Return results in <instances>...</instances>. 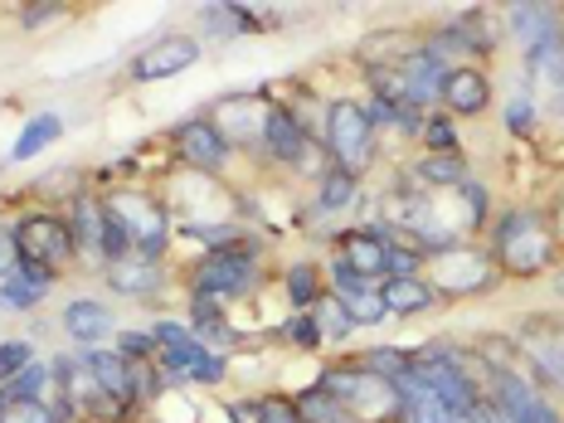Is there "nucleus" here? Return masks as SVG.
Returning a JSON list of instances; mask_svg holds the SVG:
<instances>
[{
  "label": "nucleus",
  "mask_w": 564,
  "mask_h": 423,
  "mask_svg": "<svg viewBox=\"0 0 564 423\" xmlns=\"http://www.w3.org/2000/svg\"><path fill=\"white\" fill-rule=\"evenodd\" d=\"M487 253L491 263H497L501 278H550L560 268V239L555 229H550V215L535 205H516L507 215L491 219L487 229Z\"/></svg>",
  "instance_id": "nucleus-1"
},
{
  "label": "nucleus",
  "mask_w": 564,
  "mask_h": 423,
  "mask_svg": "<svg viewBox=\"0 0 564 423\" xmlns=\"http://www.w3.org/2000/svg\"><path fill=\"white\" fill-rule=\"evenodd\" d=\"M102 209H108V263L127 253L156 258V263L166 258L175 239V219L161 195L137 191V185H117V191L102 195Z\"/></svg>",
  "instance_id": "nucleus-2"
},
{
  "label": "nucleus",
  "mask_w": 564,
  "mask_h": 423,
  "mask_svg": "<svg viewBox=\"0 0 564 423\" xmlns=\"http://www.w3.org/2000/svg\"><path fill=\"white\" fill-rule=\"evenodd\" d=\"M191 292L199 297H215V302H239V297H253L263 288V239L243 234V239L225 243V249H209L191 263Z\"/></svg>",
  "instance_id": "nucleus-3"
},
{
  "label": "nucleus",
  "mask_w": 564,
  "mask_h": 423,
  "mask_svg": "<svg viewBox=\"0 0 564 423\" xmlns=\"http://www.w3.org/2000/svg\"><path fill=\"white\" fill-rule=\"evenodd\" d=\"M151 336H156V346H161L156 370H161V380H166V390H181V384H205V390H215V384L229 380V356L205 346V340H195V332L185 322L161 316V322H151Z\"/></svg>",
  "instance_id": "nucleus-4"
},
{
  "label": "nucleus",
  "mask_w": 564,
  "mask_h": 423,
  "mask_svg": "<svg viewBox=\"0 0 564 423\" xmlns=\"http://www.w3.org/2000/svg\"><path fill=\"white\" fill-rule=\"evenodd\" d=\"M316 390H326L332 399L350 409L360 423H399V390L394 380L375 375L356 360H336V366H322L316 375Z\"/></svg>",
  "instance_id": "nucleus-5"
},
{
  "label": "nucleus",
  "mask_w": 564,
  "mask_h": 423,
  "mask_svg": "<svg viewBox=\"0 0 564 423\" xmlns=\"http://www.w3.org/2000/svg\"><path fill=\"white\" fill-rule=\"evenodd\" d=\"M423 278H429V288L438 292V302H457V297H487V292H497L501 278L497 263H491V253L481 249V243H453V249L443 253H429V263H423Z\"/></svg>",
  "instance_id": "nucleus-6"
},
{
  "label": "nucleus",
  "mask_w": 564,
  "mask_h": 423,
  "mask_svg": "<svg viewBox=\"0 0 564 423\" xmlns=\"http://www.w3.org/2000/svg\"><path fill=\"white\" fill-rule=\"evenodd\" d=\"M322 147H326V156H332L336 171H346V175H356L360 181V175L370 171L375 151H380V132H375L366 102L360 98H332L326 102Z\"/></svg>",
  "instance_id": "nucleus-7"
},
{
  "label": "nucleus",
  "mask_w": 564,
  "mask_h": 423,
  "mask_svg": "<svg viewBox=\"0 0 564 423\" xmlns=\"http://www.w3.org/2000/svg\"><path fill=\"white\" fill-rule=\"evenodd\" d=\"M15 249H20V263L50 268V273H64V268L78 258L68 219L54 215V209H30V215L15 219Z\"/></svg>",
  "instance_id": "nucleus-8"
},
{
  "label": "nucleus",
  "mask_w": 564,
  "mask_h": 423,
  "mask_svg": "<svg viewBox=\"0 0 564 423\" xmlns=\"http://www.w3.org/2000/svg\"><path fill=\"white\" fill-rule=\"evenodd\" d=\"M278 98H268V93H225V98H215L205 108V117L219 127V137L229 141L234 151L249 147L258 151V141H263V127H268V112H273Z\"/></svg>",
  "instance_id": "nucleus-9"
},
{
  "label": "nucleus",
  "mask_w": 564,
  "mask_h": 423,
  "mask_svg": "<svg viewBox=\"0 0 564 423\" xmlns=\"http://www.w3.org/2000/svg\"><path fill=\"white\" fill-rule=\"evenodd\" d=\"M521 84L535 98L540 117H555V122H564V40L521 50Z\"/></svg>",
  "instance_id": "nucleus-10"
},
{
  "label": "nucleus",
  "mask_w": 564,
  "mask_h": 423,
  "mask_svg": "<svg viewBox=\"0 0 564 423\" xmlns=\"http://www.w3.org/2000/svg\"><path fill=\"white\" fill-rule=\"evenodd\" d=\"M199 54H205V50H199L195 34L171 30V34H161V40H151L147 50L132 54V64H127V78H132V84H166V78L185 74V68H195Z\"/></svg>",
  "instance_id": "nucleus-11"
},
{
  "label": "nucleus",
  "mask_w": 564,
  "mask_h": 423,
  "mask_svg": "<svg viewBox=\"0 0 564 423\" xmlns=\"http://www.w3.org/2000/svg\"><path fill=\"white\" fill-rule=\"evenodd\" d=\"M171 156L181 161L185 171H199V175H219L229 166V156H234V147L225 137H219V127L209 122L205 112L191 117V122H181V127H171Z\"/></svg>",
  "instance_id": "nucleus-12"
},
{
  "label": "nucleus",
  "mask_w": 564,
  "mask_h": 423,
  "mask_svg": "<svg viewBox=\"0 0 564 423\" xmlns=\"http://www.w3.org/2000/svg\"><path fill=\"white\" fill-rule=\"evenodd\" d=\"M102 282L127 302H141V307H156L161 292H166V268L156 258H141V253H127L117 263L102 268Z\"/></svg>",
  "instance_id": "nucleus-13"
},
{
  "label": "nucleus",
  "mask_w": 564,
  "mask_h": 423,
  "mask_svg": "<svg viewBox=\"0 0 564 423\" xmlns=\"http://www.w3.org/2000/svg\"><path fill=\"white\" fill-rule=\"evenodd\" d=\"M438 108L448 117H481L497 108V84H491L487 68L477 64H453L448 68V84H443Z\"/></svg>",
  "instance_id": "nucleus-14"
},
{
  "label": "nucleus",
  "mask_w": 564,
  "mask_h": 423,
  "mask_svg": "<svg viewBox=\"0 0 564 423\" xmlns=\"http://www.w3.org/2000/svg\"><path fill=\"white\" fill-rule=\"evenodd\" d=\"M326 288L336 292L340 302H346V312L356 316V326H380L384 316V297H380V282H370L366 273H356V268H346L340 258L326 263Z\"/></svg>",
  "instance_id": "nucleus-15"
},
{
  "label": "nucleus",
  "mask_w": 564,
  "mask_h": 423,
  "mask_svg": "<svg viewBox=\"0 0 564 423\" xmlns=\"http://www.w3.org/2000/svg\"><path fill=\"white\" fill-rule=\"evenodd\" d=\"M390 249H394V239L384 229H370V225H360V229H340L336 234V253L346 268H356V273H366L370 282H384L390 278Z\"/></svg>",
  "instance_id": "nucleus-16"
},
{
  "label": "nucleus",
  "mask_w": 564,
  "mask_h": 423,
  "mask_svg": "<svg viewBox=\"0 0 564 423\" xmlns=\"http://www.w3.org/2000/svg\"><path fill=\"white\" fill-rule=\"evenodd\" d=\"M58 326H64V336L84 350H98L117 336V316L102 297H74L64 312H58Z\"/></svg>",
  "instance_id": "nucleus-17"
},
{
  "label": "nucleus",
  "mask_w": 564,
  "mask_h": 423,
  "mask_svg": "<svg viewBox=\"0 0 564 423\" xmlns=\"http://www.w3.org/2000/svg\"><path fill=\"white\" fill-rule=\"evenodd\" d=\"M68 234L78 243V258H93L98 268H108V209H102V195H78L68 199Z\"/></svg>",
  "instance_id": "nucleus-18"
},
{
  "label": "nucleus",
  "mask_w": 564,
  "mask_h": 423,
  "mask_svg": "<svg viewBox=\"0 0 564 423\" xmlns=\"http://www.w3.org/2000/svg\"><path fill=\"white\" fill-rule=\"evenodd\" d=\"M501 25L521 50H535V44H550V40H564V10L560 6H507L501 10Z\"/></svg>",
  "instance_id": "nucleus-19"
},
{
  "label": "nucleus",
  "mask_w": 564,
  "mask_h": 423,
  "mask_svg": "<svg viewBox=\"0 0 564 423\" xmlns=\"http://www.w3.org/2000/svg\"><path fill=\"white\" fill-rule=\"evenodd\" d=\"M84 366H88L93 380H98V390L122 409V419H132L137 414L132 409V360L117 356L112 346H98V350H84Z\"/></svg>",
  "instance_id": "nucleus-20"
},
{
  "label": "nucleus",
  "mask_w": 564,
  "mask_h": 423,
  "mask_svg": "<svg viewBox=\"0 0 564 423\" xmlns=\"http://www.w3.org/2000/svg\"><path fill=\"white\" fill-rule=\"evenodd\" d=\"M419 44H423V34L414 30H375L356 44V58L366 64V74H380V68H399Z\"/></svg>",
  "instance_id": "nucleus-21"
},
{
  "label": "nucleus",
  "mask_w": 564,
  "mask_h": 423,
  "mask_svg": "<svg viewBox=\"0 0 564 423\" xmlns=\"http://www.w3.org/2000/svg\"><path fill=\"white\" fill-rule=\"evenodd\" d=\"M443 25H448L457 40L467 44V50L473 54H497L501 50V15L491 6H477V10H453L448 20H443Z\"/></svg>",
  "instance_id": "nucleus-22"
},
{
  "label": "nucleus",
  "mask_w": 564,
  "mask_h": 423,
  "mask_svg": "<svg viewBox=\"0 0 564 423\" xmlns=\"http://www.w3.org/2000/svg\"><path fill=\"white\" fill-rule=\"evenodd\" d=\"M54 278H58V273H50V268L20 263L10 278H0V307H6V312H30V307H40V302L54 292Z\"/></svg>",
  "instance_id": "nucleus-23"
},
{
  "label": "nucleus",
  "mask_w": 564,
  "mask_h": 423,
  "mask_svg": "<svg viewBox=\"0 0 564 423\" xmlns=\"http://www.w3.org/2000/svg\"><path fill=\"white\" fill-rule=\"evenodd\" d=\"M409 181L419 185V191H433V195H443V191H457V185H467L473 181V166H467V156L463 151H453V156H423L414 161V166L404 171Z\"/></svg>",
  "instance_id": "nucleus-24"
},
{
  "label": "nucleus",
  "mask_w": 564,
  "mask_h": 423,
  "mask_svg": "<svg viewBox=\"0 0 564 423\" xmlns=\"http://www.w3.org/2000/svg\"><path fill=\"white\" fill-rule=\"evenodd\" d=\"M394 390H399V423H453V409L429 384H419L414 375H399Z\"/></svg>",
  "instance_id": "nucleus-25"
},
{
  "label": "nucleus",
  "mask_w": 564,
  "mask_h": 423,
  "mask_svg": "<svg viewBox=\"0 0 564 423\" xmlns=\"http://www.w3.org/2000/svg\"><path fill=\"white\" fill-rule=\"evenodd\" d=\"M380 297L390 316H419L438 307V292L429 288V278H384L380 282Z\"/></svg>",
  "instance_id": "nucleus-26"
},
{
  "label": "nucleus",
  "mask_w": 564,
  "mask_h": 423,
  "mask_svg": "<svg viewBox=\"0 0 564 423\" xmlns=\"http://www.w3.org/2000/svg\"><path fill=\"white\" fill-rule=\"evenodd\" d=\"M185 326L195 332V340H205V346H215V350L234 346L225 302H215V297H199V292H191V307H185Z\"/></svg>",
  "instance_id": "nucleus-27"
},
{
  "label": "nucleus",
  "mask_w": 564,
  "mask_h": 423,
  "mask_svg": "<svg viewBox=\"0 0 564 423\" xmlns=\"http://www.w3.org/2000/svg\"><path fill=\"white\" fill-rule=\"evenodd\" d=\"M282 292H288L292 312H312L316 297L326 292L322 263H316V258H297V263H288V268H282Z\"/></svg>",
  "instance_id": "nucleus-28"
},
{
  "label": "nucleus",
  "mask_w": 564,
  "mask_h": 423,
  "mask_svg": "<svg viewBox=\"0 0 564 423\" xmlns=\"http://www.w3.org/2000/svg\"><path fill=\"white\" fill-rule=\"evenodd\" d=\"M58 137H64V117L58 112H34L25 122V132L15 137V147H10V161H15V166L20 161H34L40 151H50Z\"/></svg>",
  "instance_id": "nucleus-29"
},
{
  "label": "nucleus",
  "mask_w": 564,
  "mask_h": 423,
  "mask_svg": "<svg viewBox=\"0 0 564 423\" xmlns=\"http://www.w3.org/2000/svg\"><path fill=\"white\" fill-rule=\"evenodd\" d=\"M292 414H297V423H360L340 399L316 390V384H307L302 394H292Z\"/></svg>",
  "instance_id": "nucleus-30"
},
{
  "label": "nucleus",
  "mask_w": 564,
  "mask_h": 423,
  "mask_svg": "<svg viewBox=\"0 0 564 423\" xmlns=\"http://www.w3.org/2000/svg\"><path fill=\"white\" fill-rule=\"evenodd\" d=\"M356 195H360V181H356V175H346V171H326L322 175V181H316V199H312V209H316V215H340V209H350V205H356Z\"/></svg>",
  "instance_id": "nucleus-31"
},
{
  "label": "nucleus",
  "mask_w": 564,
  "mask_h": 423,
  "mask_svg": "<svg viewBox=\"0 0 564 423\" xmlns=\"http://www.w3.org/2000/svg\"><path fill=\"white\" fill-rule=\"evenodd\" d=\"M312 322H316V332H322V340H326V346H332V340H350V336L360 332V326H356V316L346 312V302H340L332 288H326L322 297H316V307H312Z\"/></svg>",
  "instance_id": "nucleus-32"
},
{
  "label": "nucleus",
  "mask_w": 564,
  "mask_h": 423,
  "mask_svg": "<svg viewBox=\"0 0 564 423\" xmlns=\"http://www.w3.org/2000/svg\"><path fill=\"white\" fill-rule=\"evenodd\" d=\"M419 147L429 151V156H453V151H463V132H457V117H448L443 108L423 112Z\"/></svg>",
  "instance_id": "nucleus-33"
},
{
  "label": "nucleus",
  "mask_w": 564,
  "mask_h": 423,
  "mask_svg": "<svg viewBox=\"0 0 564 423\" xmlns=\"http://www.w3.org/2000/svg\"><path fill=\"white\" fill-rule=\"evenodd\" d=\"M501 127H507V137H535L540 108H535L531 93H525V84H516L507 93V102H501Z\"/></svg>",
  "instance_id": "nucleus-34"
},
{
  "label": "nucleus",
  "mask_w": 564,
  "mask_h": 423,
  "mask_svg": "<svg viewBox=\"0 0 564 423\" xmlns=\"http://www.w3.org/2000/svg\"><path fill=\"white\" fill-rule=\"evenodd\" d=\"M356 366L384 375V380H399V375H409V366H414V346H366L356 356Z\"/></svg>",
  "instance_id": "nucleus-35"
},
{
  "label": "nucleus",
  "mask_w": 564,
  "mask_h": 423,
  "mask_svg": "<svg viewBox=\"0 0 564 423\" xmlns=\"http://www.w3.org/2000/svg\"><path fill=\"white\" fill-rule=\"evenodd\" d=\"M0 423H64L50 399H6L0 394Z\"/></svg>",
  "instance_id": "nucleus-36"
},
{
  "label": "nucleus",
  "mask_w": 564,
  "mask_h": 423,
  "mask_svg": "<svg viewBox=\"0 0 564 423\" xmlns=\"http://www.w3.org/2000/svg\"><path fill=\"white\" fill-rule=\"evenodd\" d=\"M117 356H127L132 366H141V360H156L161 356V346H156V336H151V326H117Z\"/></svg>",
  "instance_id": "nucleus-37"
},
{
  "label": "nucleus",
  "mask_w": 564,
  "mask_h": 423,
  "mask_svg": "<svg viewBox=\"0 0 564 423\" xmlns=\"http://www.w3.org/2000/svg\"><path fill=\"white\" fill-rule=\"evenodd\" d=\"M288 346H297V350H322L326 340L322 332H316V322H312V312H292L288 322H282V332H278Z\"/></svg>",
  "instance_id": "nucleus-38"
},
{
  "label": "nucleus",
  "mask_w": 564,
  "mask_h": 423,
  "mask_svg": "<svg viewBox=\"0 0 564 423\" xmlns=\"http://www.w3.org/2000/svg\"><path fill=\"white\" fill-rule=\"evenodd\" d=\"M25 366H34V346L25 336H15V340H0V390H6L10 380H15Z\"/></svg>",
  "instance_id": "nucleus-39"
},
{
  "label": "nucleus",
  "mask_w": 564,
  "mask_h": 423,
  "mask_svg": "<svg viewBox=\"0 0 564 423\" xmlns=\"http://www.w3.org/2000/svg\"><path fill=\"white\" fill-rule=\"evenodd\" d=\"M511 423H564V414H560V404L550 394H535L531 404L521 409V414H516Z\"/></svg>",
  "instance_id": "nucleus-40"
},
{
  "label": "nucleus",
  "mask_w": 564,
  "mask_h": 423,
  "mask_svg": "<svg viewBox=\"0 0 564 423\" xmlns=\"http://www.w3.org/2000/svg\"><path fill=\"white\" fill-rule=\"evenodd\" d=\"M64 10H68V6H25V10H20V30H44V25H54Z\"/></svg>",
  "instance_id": "nucleus-41"
},
{
  "label": "nucleus",
  "mask_w": 564,
  "mask_h": 423,
  "mask_svg": "<svg viewBox=\"0 0 564 423\" xmlns=\"http://www.w3.org/2000/svg\"><path fill=\"white\" fill-rule=\"evenodd\" d=\"M225 419L229 423H258V419H263V399H229V404H225Z\"/></svg>",
  "instance_id": "nucleus-42"
},
{
  "label": "nucleus",
  "mask_w": 564,
  "mask_h": 423,
  "mask_svg": "<svg viewBox=\"0 0 564 423\" xmlns=\"http://www.w3.org/2000/svg\"><path fill=\"white\" fill-rule=\"evenodd\" d=\"M20 268V249H15V225H0V278H10Z\"/></svg>",
  "instance_id": "nucleus-43"
},
{
  "label": "nucleus",
  "mask_w": 564,
  "mask_h": 423,
  "mask_svg": "<svg viewBox=\"0 0 564 423\" xmlns=\"http://www.w3.org/2000/svg\"><path fill=\"white\" fill-rule=\"evenodd\" d=\"M258 423H297V414H292V399L288 394H268L263 399V419Z\"/></svg>",
  "instance_id": "nucleus-44"
},
{
  "label": "nucleus",
  "mask_w": 564,
  "mask_h": 423,
  "mask_svg": "<svg viewBox=\"0 0 564 423\" xmlns=\"http://www.w3.org/2000/svg\"><path fill=\"white\" fill-rule=\"evenodd\" d=\"M545 292H550V297H555V302H564V263H560L555 273L545 278Z\"/></svg>",
  "instance_id": "nucleus-45"
},
{
  "label": "nucleus",
  "mask_w": 564,
  "mask_h": 423,
  "mask_svg": "<svg viewBox=\"0 0 564 423\" xmlns=\"http://www.w3.org/2000/svg\"><path fill=\"white\" fill-rule=\"evenodd\" d=\"M491 423H507V419H497V414H491Z\"/></svg>",
  "instance_id": "nucleus-46"
}]
</instances>
